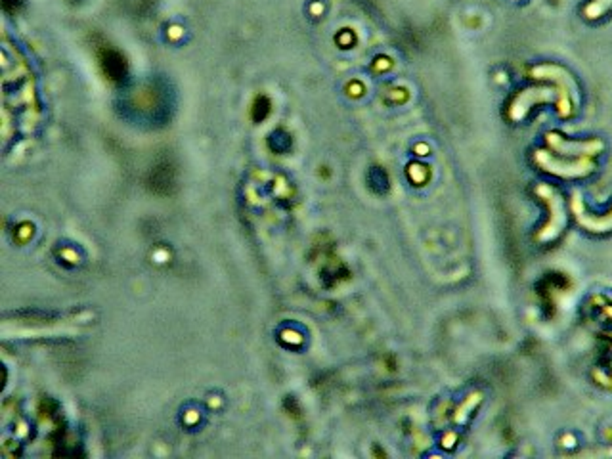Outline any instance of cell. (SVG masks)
Returning <instances> with one entry per match:
<instances>
[{"label": "cell", "instance_id": "cell-2", "mask_svg": "<svg viewBox=\"0 0 612 459\" xmlns=\"http://www.w3.org/2000/svg\"><path fill=\"white\" fill-rule=\"evenodd\" d=\"M540 159L543 161V165L549 168V170H553V173H559V175H565V176H574V175H584V173H587L589 170V163H578V165H559L557 161H553V159H549L548 156L541 157Z\"/></svg>", "mask_w": 612, "mask_h": 459}, {"label": "cell", "instance_id": "cell-3", "mask_svg": "<svg viewBox=\"0 0 612 459\" xmlns=\"http://www.w3.org/2000/svg\"><path fill=\"white\" fill-rule=\"evenodd\" d=\"M551 142H553V146H557V148L561 149V151H567V153H570V151L586 153V151H593V149L601 148L599 144H565V142H559V140H553V136H551Z\"/></svg>", "mask_w": 612, "mask_h": 459}, {"label": "cell", "instance_id": "cell-1", "mask_svg": "<svg viewBox=\"0 0 612 459\" xmlns=\"http://www.w3.org/2000/svg\"><path fill=\"white\" fill-rule=\"evenodd\" d=\"M100 64H102L103 71L105 75L115 81V83H121L125 75H127V65H125V59L121 58V54L115 52V50H103L102 56H100Z\"/></svg>", "mask_w": 612, "mask_h": 459}, {"label": "cell", "instance_id": "cell-4", "mask_svg": "<svg viewBox=\"0 0 612 459\" xmlns=\"http://www.w3.org/2000/svg\"><path fill=\"white\" fill-rule=\"evenodd\" d=\"M612 6V0H595L593 4L586 8L587 18H599L601 13L606 12Z\"/></svg>", "mask_w": 612, "mask_h": 459}]
</instances>
